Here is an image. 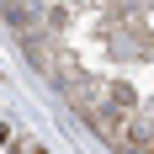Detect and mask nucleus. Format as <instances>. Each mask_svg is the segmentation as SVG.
I'll list each match as a JSON object with an SVG mask.
<instances>
[{
	"mask_svg": "<svg viewBox=\"0 0 154 154\" xmlns=\"http://www.w3.org/2000/svg\"><path fill=\"white\" fill-rule=\"evenodd\" d=\"M0 154H43L32 138H21V133H11V128L0 122Z\"/></svg>",
	"mask_w": 154,
	"mask_h": 154,
	"instance_id": "obj_1",
	"label": "nucleus"
}]
</instances>
